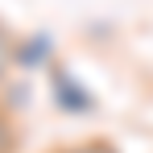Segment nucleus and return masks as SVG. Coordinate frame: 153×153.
Instances as JSON below:
<instances>
[{"mask_svg":"<svg viewBox=\"0 0 153 153\" xmlns=\"http://www.w3.org/2000/svg\"><path fill=\"white\" fill-rule=\"evenodd\" d=\"M50 95H54V108L66 112V116H87V112L95 108L91 87H87L71 66H62V62L50 66Z\"/></svg>","mask_w":153,"mask_h":153,"instance_id":"f257e3e1","label":"nucleus"},{"mask_svg":"<svg viewBox=\"0 0 153 153\" xmlns=\"http://www.w3.org/2000/svg\"><path fill=\"white\" fill-rule=\"evenodd\" d=\"M17 71H50L54 66V42L50 33H29L17 37Z\"/></svg>","mask_w":153,"mask_h":153,"instance_id":"f03ea898","label":"nucleus"},{"mask_svg":"<svg viewBox=\"0 0 153 153\" xmlns=\"http://www.w3.org/2000/svg\"><path fill=\"white\" fill-rule=\"evenodd\" d=\"M13 54H17V33L0 25V83L17 71V58H13Z\"/></svg>","mask_w":153,"mask_h":153,"instance_id":"7ed1b4c3","label":"nucleus"},{"mask_svg":"<svg viewBox=\"0 0 153 153\" xmlns=\"http://www.w3.org/2000/svg\"><path fill=\"white\" fill-rule=\"evenodd\" d=\"M54 153H120V149L103 137H91V141H79V145H66V149H54Z\"/></svg>","mask_w":153,"mask_h":153,"instance_id":"20e7f679","label":"nucleus"},{"mask_svg":"<svg viewBox=\"0 0 153 153\" xmlns=\"http://www.w3.org/2000/svg\"><path fill=\"white\" fill-rule=\"evenodd\" d=\"M0 153H17V128H13V120H8L4 103H0Z\"/></svg>","mask_w":153,"mask_h":153,"instance_id":"39448f33","label":"nucleus"}]
</instances>
